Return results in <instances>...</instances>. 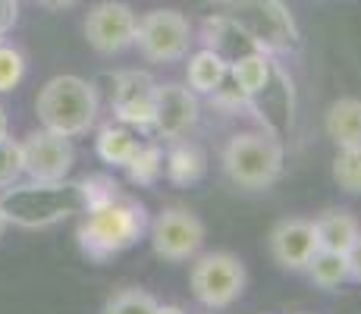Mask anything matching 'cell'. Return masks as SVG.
I'll return each instance as SVG.
<instances>
[{
    "instance_id": "4316f807",
    "label": "cell",
    "mask_w": 361,
    "mask_h": 314,
    "mask_svg": "<svg viewBox=\"0 0 361 314\" xmlns=\"http://www.w3.org/2000/svg\"><path fill=\"white\" fill-rule=\"evenodd\" d=\"M16 19H19V0H0V38L6 32H13Z\"/></svg>"
},
{
    "instance_id": "83f0119b",
    "label": "cell",
    "mask_w": 361,
    "mask_h": 314,
    "mask_svg": "<svg viewBox=\"0 0 361 314\" xmlns=\"http://www.w3.org/2000/svg\"><path fill=\"white\" fill-rule=\"evenodd\" d=\"M345 258H349V280L361 283V236L355 239V246L345 251Z\"/></svg>"
},
{
    "instance_id": "9a60e30c",
    "label": "cell",
    "mask_w": 361,
    "mask_h": 314,
    "mask_svg": "<svg viewBox=\"0 0 361 314\" xmlns=\"http://www.w3.org/2000/svg\"><path fill=\"white\" fill-rule=\"evenodd\" d=\"M327 135L333 138L336 148H349L361 145V97H339L327 110Z\"/></svg>"
},
{
    "instance_id": "484cf974",
    "label": "cell",
    "mask_w": 361,
    "mask_h": 314,
    "mask_svg": "<svg viewBox=\"0 0 361 314\" xmlns=\"http://www.w3.org/2000/svg\"><path fill=\"white\" fill-rule=\"evenodd\" d=\"M211 95H214V104H217V107H224V110H239L242 104H248V95L235 85V79L230 73L224 76V82H220Z\"/></svg>"
},
{
    "instance_id": "3957f363",
    "label": "cell",
    "mask_w": 361,
    "mask_h": 314,
    "mask_svg": "<svg viewBox=\"0 0 361 314\" xmlns=\"http://www.w3.org/2000/svg\"><path fill=\"white\" fill-rule=\"evenodd\" d=\"M35 114L41 120V129L79 138L92 129L101 114L98 88L82 76H54L41 85L38 97H35Z\"/></svg>"
},
{
    "instance_id": "44dd1931",
    "label": "cell",
    "mask_w": 361,
    "mask_h": 314,
    "mask_svg": "<svg viewBox=\"0 0 361 314\" xmlns=\"http://www.w3.org/2000/svg\"><path fill=\"white\" fill-rule=\"evenodd\" d=\"M126 173L135 186H154L164 176V148L161 145H138V151L126 164Z\"/></svg>"
},
{
    "instance_id": "4fadbf2b",
    "label": "cell",
    "mask_w": 361,
    "mask_h": 314,
    "mask_svg": "<svg viewBox=\"0 0 361 314\" xmlns=\"http://www.w3.org/2000/svg\"><path fill=\"white\" fill-rule=\"evenodd\" d=\"M317 248L321 242H317L314 220H280L270 233V255L283 270H305Z\"/></svg>"
},
{
    "instance_id": "1f68e13d",
    "label": "cell",
    "mask_w": 361,
    "mask_h": 314,
    "mask_svg": "<svg viewBox=\"0 0 361 314\" xmlns=\"http://www.w3.org/2000/svg\"><path fill=\"white\" fill-rule=\"evenodd\" d=\"M6 227H10V220H6V214H4V207H0V239H4V233H6Z\"/></svg>"
},
{
    "instance_id": "30bf717a",
    "label": "cell",
    "mask_w": 361,
    "mask_h": 314,
    "mask_svg": "<svg viewBox=\"0 0 361 314\" xmlns=\"http://www.w3.org/2000/svg\"><path fill=\"white\" fill-rule=\"evenodd\" d=\"M23 157H25V176L35 179V183H60L75 167L73 138L57 135L51 129L32 132L23 142Z\"/></svg>"
},
{
    "instance_id": "7402d4cb",
    "label": "cell",
    "mask_w": 361,
    "mask_h": 314,
    "mask_svg": "<svg viewBox=\"0 0 361 314\" xmlns=\"http://www.w3.org/2000/svg\"><path fill=\"white\" fill-rule=\"evenodd\" d=\"M333 179L343 192L361 195V145H349L339 148L333 157Z\"/></svg>"
},
{
    "instance_id": "f546056e",
    "label": "cell",
    "mask_w": 361,
    "mask_h": 314,
    "mask_svg": "<svg viewBox=\"0 0 361 314\" xmlns=\"http://www.w3.org/2000/svg\"><path fill=\"white\" fill-rule=\"evenodd\" d=\"M154 314H185L179 305H157V311Z\"/></svg>"
},
{
    "instance_id": "ba28073f",
    "label": "cell",
    "mask_w": 361,
    "mask_h": 314,
    "mask_svg": "<svg viewBox=\"0 0 361 314\" xmlns=\"http://www.w3.org/2000/svg\"><path fill=\"white\" fill-rule=\"evenodd\" d=\"M151 248L164 261H189L204 246V220L189 207H164L154 220L148 223Z\"/></svg>"
},
{
    "instance_id": "5bb4252c",
    "label": "cell",
    "mask_w": 361,
    "mask_h": 314,
    "mask_svg": "<svg viewBox=\"0 0 361 314\" xmlns=\"http://www.w3.org/2000/svg\"><path fill=\"white\" fill-rule=\"evenodd\" d=\"M164 173L173 186H195L207 173V155L198 142L173 138V145L164 155Z\"/></svg>"
},
{
    "instance_id": "d4e9b609",
    "label": "cell",
    "mask_w": 361,
    "mask_h": 314,
    "mask_svg": "<svg viewBox=\"0 0 361 314\" xmlns=\"http://www.w3.org/2000/svg\"><path fill=\"white\" fill-rule=\"evenodd\" d=\"M23 76H25V54L19 47L0 41V95L13 92L23 82Z\"/></svg>"
},
{
    "instance_id": "9c48e42d",
    "label": "cell",
    "mask_w": 361,
    "mask_h": 314,
    "mask_svg": "<svg viewBox=\"0 0 361 314\" xmlns=\"http://www.w3.org/2000/svg\"><path fill=\"white\" fill-rule=\"evenodd\" d=\"M135 23H138V16L132 13L129 4L101 0L85 16V38L98 54L114 57V54L132 47V41H135Z\"/></svg>"
},
{
    "instance_id": "7a4b0ae2",
    "label": "cell",
    "mask_w": 361,
    "mask_h": 314,
    "mask_svg": "<svg viewBox=\"0 0 361 314\" xmlns=\"http://www.w3.org/2000/svg\"><path fill=\"white\" fill-rule=\"evenodd\" d=\"M0 207H4L6 220L25 229H44L54 223L73 217V214H85V186L60 179V183H13L0 192Z\"/></svg>"
},
{
    "instance_id": "4dcf8cb0",
    "label": "cell",
    "mask_w": 361,
    "mask_h": 314,
    "mask_svg": "<svg viewBox=\"0 0 361 314\" xmlns=\"http://www.w3.org/2000/svg\"><path fill=\"white\" fill-rule=\"evenodd\" d=\"M6 126H10V120H6V110L0 104V138H6Z\"/></svg>"
},
{
    "instance_id": "603a6c76",
    "label": "cell",
    "mask_w": 361,
    "mask_h": 314,
    "mask_svg": "<svg viewBox=\"0 0 361 314\" xmlns=\"http://www.w3.org/2000/svg\"><path fill=\"white\" fill-rule=\"evenodd\" d=\"M157 298L145 289H123L114 292L104 305V314H154Z\"/></svg>"
},
{
    "instance_id": "d6986e66",
    "label": "cell",
    "mask_w": 361,
    "mask_h": 314,
    "mask_svg": "<svg viewBox=\"0 0 361 314\" xmlns=\"http://www.w3.org/2000/svg\"><path fill=\"white\" fill-rule=\"evenodd\" d=\"M230 73V63H226L220 54H214L211 47H201L189 57V66H185V76H189V88L195 95H211L214 88L224 82V76Z\"/></svg>"
},
{
    "instance_id": "7c38bea8",
    "label": "cell",
    "mask_w": 361,
    "mask_h": 314,
    "mask_svg": "<svg viewBox=\"0 0 361 314\" xmlns=\"http://www.w3.org/2000/svg\"><path fill=\"white\" fill-rule=\"evenodd\" d=\"M198 123V95L185 85L166 82L154 92V123L151 129L161 138H185V132Z\"/></svg>"
},
{
    "instance_id": "f1b7e54d",
    "label": "cell",
    "mask_w": 361,
    "mask_h": 314,
    "mask_svg": "<svg viewBox=\"0 0 361 314\" xmlns=\"http://www.w3.org/2000/svg\"><path fill=\"white\" fill-rule=\"evenodd\" d=\"M44 10H69V6H75L79 0H38Z\"/></svg>"
},
{
    "instance_id": "8fae6325",
    "label": "cell",
    "mask_w": 361,
    "mask_h": 314,
    "mask_svg": "<svg viewBox=\"0 0 361 314\" xmlns=\"http://www.w3.org/2000/svg\"><path fill=\"white\" fill-rule=\"evenodd\" d=\"M154 92L157 82L148 73H116L114 76V88H110V104L114 114L123 126L132 129H151L154 123Z\"/></svg>"
},
{
    "instance_id": "8992f818",
    "label": "cell",
    "mask_w": 361,
    "mask_h": 314,
    "mask_svg": "<svg viewBox=\"0 0 361 314\" xmlns=\"http://www.w3.org/2000/svg\"><path fill=\"white\" fill-rule=\"evenodd\" d=\"M189 283H192V296L207 311H220L242 298L248 283V270L242 264V258H235L233 251H204L192 264Z\"/></svg>"
},
{
    "instance_id": "6da1fadb",
    "label": "cell",
    "mask_w": 361,
    "mask_h": 314,
    "mask_svg": "<svg viewBox=\"0 0 361 314\" xmlns=\"http://www.w3.org/2000/svg\"><path fill=\"white\" fill-rule=\"evenodd\" d=\"M148 223V207L142 201L116 192L114 198L88 207L79 229H75V239H79V248L85 258L107 261V258H116L132 248L138 239H145Z\"/></svg>"
},
{
    "instance_id": "52a82bcc",
    "label": "cell",
    "mask_w": 361,
    "mask_h": 314,
    "mask_svg": "<svg viewBox=\"0 0 361 314\" xmlns=\"http://www.w3.org/2000/svg\"><path fill=\"white\" fill-rule=\"evenodd\" d=\"M192 23L179 10H148L135 23V41L148 63H176L189 57L192 47Z\"/></svg>"
},
{
    "instance_id": "e0dca14e",
    "label": "cell",
    "mask_w": 361,
    "mask_h": 314,
    "mask_svg": "<svg viewBox=\"0 0 361 314\" xmlns=\"http://www.w3.org/2000/svg\"><path fill=\"white\" fill-rule=\"evenodd\" d=\"M314 229H317V242L321 248H330V251H349L355 246V239L361 236V227L358 220L352 217L349 211H327L314 220Z\"/></svg>"
},
{
    "instance_id": "cb8c5ba5",
    "label": "cell",
    "mask_w": 361,
    "mask_h": 314,
    "mask_svg": "<svg viewBox=\"0 0 361 314\" xmlns=\"http://www.w3.org/2000/svg\"><path fill=\"white\" fill-rule=\"evenodd\" d=\"M25 176V157H23V142H13L10 135L0 138V188L19 183Z\"/></svg>"
},
{
    "instance_id": "2e32d148",
    "label": "cell",
    "mask_w": 361,
    "mask_h": 314,
    "mask_svg": "<svg viewBox=\"0 0 361 314\" xmlns=\"http://www.w3.org/2000/svg\"><path fill=\"white\" fill-rule=\"evenodd\" d=\"M274 73H276L274 60H270L264 51H252V54H245V57H239V60L230 63V76L235 79V85L248 95V101H252V97H258L264 88L270 85Z\"/></svg>"
},
{
    "instance_id": "d6a6232c",
    "label": "cell",
    "mask_w": 361,
    "mask_h": 314,
    "mask_svg": "<svg viewBox=\"0 0 361 314\" xmlns=\"http://www.w3.org/2000/svg\"><path fill=\"white\" fill-rule=\"evenodd\" d=\"M0 41H4V38H0Z\"/></svg>"
},
{
    "instance_id": "5b68a950",
    "label": "cell",
    "mask_w": 361,
    "mask_h": 314,
    "mask_svg": "<svg viewBox=\"0 0 361 314\" xmlns=\"http://www.w3.org/2000/svg\"><path fill=\"white\" fill-rule=\"evenodd\" d=\"M283 160L274 132H235L224 148V173L242 188H267L280 179Z\"/></svg>"
},
{
    "instance_id": "ffe728a7",
    "label": "cell",
    "mask_w": 361,
    "mask_h": 314,
    "mask_svg": "<svg viewBox=\"0 0 361 314\" xmlns=\"http://www.w3.org/2000/svg\"><path fill=\"white\" fill-rule=\"evenodd\" d=\"M305 270H308V277L321 286V289H336V286L349 283V258H345L343 251L317 248Z\"/></svg>"
},
{
    "instance_id": "ac0fdd59",
    "label": "cell",
    "mask_w": 361,
    "mask_h": 314,
    "mask_svg": "<svg viewBox=\"0 0 361 314\" xmlns=\"http://www.w3.org/2000/svg\"><path fill=\"white\" fill-rule=\"evenodd\" d=\"M138 145L142 142L135 138L132 126H123V123L104 126V129L98 132V138H94V151H98V157L110 167H123V170H126L132 155L138 151Z\"/></svg>"
},
{
    "instance_id": "277c9868",
    "label": "cell",
    "mask_w": 361,
    "mask_h": 314,
    "mask_svg": "<svg viewBox=\"0 0 361 314\" xmlns=\"http://www.w3.org/2000/svg\"><path fill=\"white\" fill-rule=\"evenodd\" d=\"M214 13L239 25L264 54H293L302 44L298 25L283 0H214Z\"/></svg>"
}]
</instances>
